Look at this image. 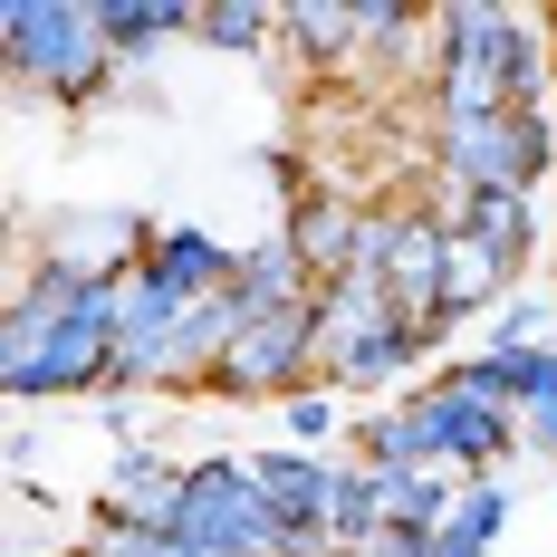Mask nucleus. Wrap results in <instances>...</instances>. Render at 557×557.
I'll list each match as a JSON object with an SVG mask.
<instances>
[{
	"label": "nucleus",
	"mask_w": 557,
	"mask_h": 557,
	"mask_svg": "<svg viewBox=\"0 0 557 557\" xmlns=\"http://www.w3.org/2000/svg\"><path fill=\"white\" fill-rule=\"evenodd\" d=\"M115 346H125V278H67L20 270L0 308V385L10 404H58V394H107Z\"/></svg>",
	"instance_id": "f257e3e1"
},
{
	"label": "nucleus",
	"mask_w": 557,
	"mask_h": 557,
	"mask_svg": "<svg viewBox=\"0 0 557 557\" xmlns=\"http://www.w3.org/2000/svg\"><path fill=\"white\" fill-rule=\"evenodd\" d=\"M433 115H509V107H548L557 97V20L500 10V0H451L433 10Z\"/></svg>",
	"instance_id": "f03ea898"
},
{
	"label": "nucleus",
	"mask_w": 557,
	"mask_h": 557,
	"mask_svg": "<svg viewBox=\"0 0 557 557\" xmlns=\"http://www.w3.org/2000/svg\"><path fill=\"white\" fill-rule=\"evenodd\" d=\"M0 67H10V87L58 97V107H87L125 77L97 0H0Z\"/></svg>",
	"instance_id": "7ed1b4c3"
},
{
	"label": "nucleus",
	"mask_w": 557,
	"mask_h": 557,
	"mask_svg": "<svg viewBox=\"0 0 557 557\" xmlns=\"http://www.w3.org/2000/svg\"><path fill=\"white\" fill-rule=\"evenodd\" d=\"M173 539L193 557H327V539H308V529H288L270 509V491L250 481V461H193L183 471V509H173Z\"/></svg>",
	"instance_id": "20e7f679"
},
{
	"label": "nucleus",
	"mask_w": 557,
	"mask_h": 557,
	"mask_svg": "<svg viewBox=\"0 0 557 557\" xmlns=\"http://www.w3.org/2000/svg\"><path fill=\"white\" fill-rule=\"evenodd\" d=\"M557 173V115L509 107V115H433V183L451 193H539Z\"/></svg>",
	"instance_id": "39448f33"
},
{
	"label": "nucleus",
	"mask_w": 557,
	"mask_h": 557,
	"mask_svg": "<svg viewBox=\"0 0 557 557\" xmlns=\"http://www.w3.org/2000/svg\"><path fill=\"white\" fill-rule=\"evenodd\" d=\"M394 413H404V433H413V471H461V481H481V471H500L509 451H519V413L509 404H471V394H451L443 375L413 394H394Z\"/></svg>",
	"instance_id": "423d86ee"
},
{
	"label": "nucleus",
	"mask_w": 557,
	"mask_h": 557,
	"mask_svg": "<svg viewBox=\"0 0 557 557\" xmlns=\"http://www.w3.org/2000/svg\"><path fill=\"white\" fill-rule=\"evenodd\" d=\"M327 385V356H318V298L308 308H278V318H250L231 336V366H222V394L240 404H298V394Z\"/></svg>",
	"instance_id": "0eeeda50"
},
{
	"label": "nucleus",
	"mask_w": 557,
	"mask_h": 557,
	"mask_svg": "<svg viewBox=\"0 0 557 557\" xmlns=\"http://www.w3.org/2000/svg\"><path fill=\"white\" fill-rule=\"evenodd\" d=\"M164 222L154 212H125V202H97V212H58L39 222V270H67V278H125L154 260Z\"/></svg>",
	"instance_id": "6e6552de"
},
{
	"label": "nucleus",
	"mask_w": 557,
	"mask_h": 557,
	"mask_svg": "<svg viewBox=\"0 0 557 557\" xmlns=\"http://www.w3.org/2000/svg\"><path fill=\"white\" fill-rule=\"evenodd\" d=\"M443 260H451V222L423 202V212H375L366 231V278H385L394 308L423 327L433 308H443Z\"/></svg>",
	"instance_id": "1a4fd4ad"
},
{
	"label": "nucleus",
	"mask_w": 557,
	"mask_h": 557,
	"mask_svg": "<svg viewBox=\"0 0 557 557\" xmlns=\"http://www.w3.org/2000/svg\"><path fill=\"white\" fill-rule=\"evenodd\" d=\"M433 212H443L461 240H481L509 278L539 260V193H451V183H433Z\"/></svg>",
	"instance_id": "9d476101"
},
{
	"label": "nucleus",
	"mask_w": 557,
	"mask_h": 557,
	"mask_svg": "<svg viewBox=\"0 0 557 557\" xmlns=\"http://www.w3.org/2000/svg\"><path fill=\"white\" fill-rule=\"evenodd\" d=\"M183 471H193V461H164L154 443H115V461H107V519L115 529H173Z\"/></svg>",
	"instance_id": "9b49d317"
},
{
	"label": "nucleus",
	"mask_w": 557,
	"mask_h": 557,
	"mask_svg": "<svg viewBox=\"0 0 557 557\" xmlns=\"http://www.w3.org/2000/svg\"><path fill=\"white\" fill-rule=\"evenodd\" d=\"M385 327H413L404 308H394V288L385 278H336V288H318V356H327V375L366 346V336H385Z\"/></svg>",
	"instance_id": "f8f14e48"
},
{
	"label": "nucleus",
	"mask_w": 557,
	"mask_h": 557,
	"mask_svg": "<svg viewBox=\"0 0 557 557\" xmlns=\"http://www.w3.org/2000/svg\"><path fill=\"white\" fill-rule=\"evenodd\" d=\"M278 49L298 58V67H356L366 58V0H298V10H278Z\"/></svg>",
	"instance_id": "ddd939ff"
},
{
	"label": "nucleus",
	"mask_w": 557,
	"mask_h": 557,
	"mask_svg": "<svg viewBox=\"0 0 557 557\" xmlns=\"http://www.w3.org/2000/svg\"><path fill=\"white\" fill-rule=\"evenodd\" d=\"M318 298V270L298 260V240L270 231V240H250L240 250V278H231V308H240V327L250 318H278V308H308Z\"/></svg>",
	"instance_id": "4468645a"
},
{
	"label": "nucleus",
	"mask_w": 557,
	"mask_h": 557,
	"mask_svg": "<svg viewBox=\"0 0 557 557\" xmlns=\"http://www.w3.org/2000/svg\"><path fill=\"white\" fill-rule=\"evenodd\" d=\"M250 481L270 491V509L288 519V529L327 539V491H336V461H327V451H298V443H278V451H250Z\"/></svg>",
	"instance_id": "2eb2a0df"
},
{
	"label": "nucleus",
	"mask_w": 557,
	"mask_h": 557,
	"mask_svg": "<svg viewBox=\"0 0 557 557\" xmlns=\"http://www.w3.org/2000/svg\"><path fill=\"white\" fill-rule=\"evenodd\" d=\"M278 231L298 240V260L318 270V288H336V278L366 270V231H375V212H356V202H298Z\"/></svg>",
	"instance_id": "dca6fc26"
},
{
	"label": "nucleus",
	"mask_w": 557,
	"mask_h": 557,
	"mask_svg": "<svg viewBox=\"0 0 557 557\" xmlns=\"http://www.w3.org/2000/svg\"><path fill=\"white\" fill-rule=\"evenodd\" d=\"M145 270L164 278V288H183V298H231L240 250L212 240V231H193V222H164V240H154V260H145Z\"/></svg>",
	"instance_id": "f3484780"
},
{
	"label": "nucleus",
	"mask_w": 557,
	"mask_h": 557,
	"mask_svg": "<svg viewBox=\"0 0 557 557\" xmlns=\"http://www.w3.org/2000/svg\"><path fill=\"white\" fill-rule=\"evenodd\" d=\"M385 529H394V471L336 461V491H327V548H375Z\"/></svg>",
	"instance_id": "a211bd4d"
},
{
	"label": "nucleus",
	"mask_w": 557,
	"mask_h": 557,
	"mask_svg": "<svg viewBox=\"0 0 557 557\" xmlns=\"http://www.w3.org/2000/svg\"><path fill=\"white\" fill-rule=\"evenodd\" d=\"M107 10V39L125 67H145L154 49H173V39H202V10L193 0H97Z\"/></svg>",
	"instance_id": "6ab92c4d"
},
{
	"label": "nucleus",
	"mask_w": 557,
	"mask_h": 557,
	"mask_svg": "<svg viewBox=\"0 0 557 557\" xmlns=\"http://www.w3.org/2000/svg\"><path fill=\"white\" fill-rule=\"evenodd\" d=\"M423 356H433V327H385V336H366V346H356V356L336 366L327 385H336V394H356V404H375V394H385V385H404V375H413Z\"/></svg>",
	"instance_id": "aec40b11"
},
{
	"label": "nucleus",
	"mask_w": 557,
	"mask_h": 557,
	"mask_svg": "<svg viewBox=\"0 0 557 557\" xmlns=\"http://www.w3.org/2000/svg\"><path fill=\"white\" fill-rule=\"evenodd\" d=\"M500 529H509V491H500V471H481V481H461L451 519L433 529V557H491Z\"/></svg>",
	"instance_id": "412c9836"
},
{
	"label": "nucleus",
	"mask_w": 557,
	"mask_h": 557,
	"mask_svg": "<svg viewBox=\"0 0 557 557\" xmlns=\"http://www.w3.org/2000/svg\"><path fill=\"white\" fill-rule=\"evenodd\" d=\"M202 49H212V58L278 49V10H270V0H212V10H202Z\"/></svg>",
	"instance_id": "4be33fe9"
},
{
	"label": "nucleus",
	"mask_w": 557,
	"mask_h": 557,
	"mask_svg": "<svg viewBox=\"0 0 557 557\" xmlns=\"http://www.w3.org/2000/svg\"><path fill=\"white\" fill-rule=\"evenodd\" d=\"M519 443L557 461V346L519 356Z\"/></svg>",
	"instance_id": "5701e85b"
},
{
	"label": "nucleus",
	"mask_w": 557,
	"mask_h": 557,
	"mask_svg": "<svg viewBox=\"0 0 557 557\" xmlns=\"http://www.w3.org/2000/svg\"><path fill=\"white\" fill-rule=\"evenodd\" d=\"M557 308L539 298V288H519V298H500L491 308V356H539V346H557Z\"/></svg>",
	"instance_id": "b1692460"
},
{
	"label": "nucleus",
	"mask_w": 557,
	"mask_h": 557,
	"mask_svg": "<svg viewBox=\"0 0 557 557\" xmlns=\"http://www.w3.org/2000/svg\"><path fill=\"white\" fill-rule=\"evenodd\" d=\"M443 385L471 394V404H509V413H519V356H491V346H481V356H451Z\"/></svg>",
	"instance_id": "393cba45"
},
{
	"label": "nucleus",
	"mask_w": 557,
	"mask_h": 557,
	"mask_svg": "<svg viewBox=\"0 0 557 557\" xmlns=\"http://www.w3.org/2000/svg\"><path fill=\"white\" fill-rule=\"evenodd\" d=\"M288 443H298V451L336 443V385H318V394H298V404H288Z\"/></svg>",
	"instance_id": "a878e982"
},
{
	"label": "nucleus",
	"mask_w": 557,
	"mask_h": 557,
	"mask_svg": "<svg viewBox=\"0 0 557 557\" xmlns=\"http://www.w3.org/2000/svg\"><path fill=\"white\" fill-rule=\"evenodd\" d=\"M366 557H433V529H385Z\"/></svg>",
	"instance_id": "bb28decb"
},
{
	"label": "nucleus",
	"mask_w": 557,
	"mask_h": 557,
	"mask_svg": "<svg viewBox=\"0 0 557 557\" xmlns=\"http://www.w3.org/2000/svg\"><path fill=\"white\" fill-rule=\"evenodd\" d=\"M327 557H366V548H327Z\"/></svg>",
	"instance_id": "cd10ccee"
}]
</instances>
